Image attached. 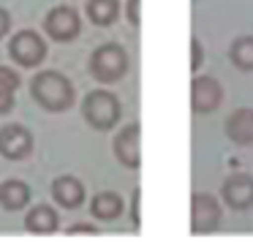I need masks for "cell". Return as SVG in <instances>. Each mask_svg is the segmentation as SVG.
<instances>
[{"label": "cell", "mask_w": 253, "mask_h": 245, "mask_svg": "<svg viewBox=\"0 0 253 245\" xmlns=\"http://www.w3.org/2000/svg\"><path fill=\"white\" fill-rule=\"evenodd\" d=\"M30 98L39 103L44 112L60 114L77 103V90L74 82L57 68H44L30 79Z\"/></svg>", "instance_id": "obj_1"}, {"label": "cell", "mask_w": 253, "mask_h": 245, "mask_svg": "<svg viewBox=\"0 0 253 245\" xmlns=\"http://www.w3.org/2000/svg\"><path fill=\"white\" fill-rule=\"evenodd\" d=\"M128 68H131V57H128L123 44L106 41L90 52L87 71L98 85H117V82H123L128 76Z\"/></svg>", "instance_id": "obj_2"}, {"label": "cell", "mask_w": 253, "mask_h": 245, "mask_svg": "<svg viewBox=\"0 0 253 245\" xmlns=\"http://www.w3.org/2000/svg\"><path fill=\"white\" fill-rule=\"evenodd\" d=\"M82 117L93 131H112L123 117L120 98L112 90H104V87L90 90L82 101Z\"/></svg>", "instance_id": "obj_3"}, {"label": "cell", "mask_w": 253, "mask_h": 245, "mask_svg": "<svg viewBox=\"0 0 253 245\" xmlns=\"http://www.w3.org/2000/svg\"><path fill=\"white\" fill-rule=\"evenodd\" d=\"M49 54L44 36L36 30H17L8 41V57L19 65V68H39Z\"/></svg>", "instance_id": "obj_4"}, {"label": "cell", "mask_w": 253, "mask_h": 245, "mask_svg": "<svg viewBox=\"0 0 253 245\" xmlns=\"http://www.w3.org/2000/svg\"><path fill=\"white\" fill-rule=\"evenodd\" d=\"M220 218H223V207H220L218 196L207 194V191H196L191 196V232L196 237L218 232Z\"/></svg>", "instance_id": "obj_5"}, {"label": "cell", "mask_w": 253, "mask_h": 245, "mask_svg": "<svg viewBox=\"0 0 253 245\" xmlns=\"http://www.w3.org/2000/svg\"><path fill=\"white\" fill-rule=\"evenodd\" d=\"M44 33L57 44H71L82 33V14L74 5H55L44 16Z\"/></svg>", "instance_id": "obj_6"}, {"label": "cell", "mask_w": 253, "mask_h": 245, "mask_svg": "<svg viewBox=\"0 0 253 245\" xmlns=\"http://www.w3.org/2000/svg\"><path fill=\"white\" fill-rule=\"evenodd\" d=\"M36 150V136L22 123L0 125V158L6 161H25Z\"/></svg>", "instance_id": "obj_7"}, {"label": "cell", "mask_w": 253, "mask_h": 245, "mask_svg": "<svg viewBox=\"0 0 253 245\" xmlns=\"http://www.w3.org/2000/svg\"><path fill=\"white\" fill-rule=\"evenodd\" d=\"M112 152H115V161L131 172L142 166V128H139V123H128L117 131L112 139Z\"/></svg>", "instance_id": "obj_8"}, {"label": "cell", "mask_w": 253, "mask_h": 245, "mask_svg": "<svg viewBox=\"0 0 253 245\" xmlns=\"http://www.w3.org/2000/svg\"><path fill=\"white\" fill-rule=\"evenodd\" d=\"M223 103V85L215 76L196 74L191 79V109L196 114H212Z\"/></svg>", "instance_id": "obj_9"}, {"label": "cell", "mask_w": 253, "mask_h": 245, "mask_svg": "<svg viewBox=\"0 0 253 245\" xmlns=\"http://www.w3.org/2000/svg\"><path fill=\"white\" fill-rule=\"evenodd\" d=\"M220 201L229 210L242 212L253 207V174L248 172H234L223 180L220 185Z\"/></svg>", "instance_id": "obj_10"}, {"label": "cell", "mask_w": 253, "mask_h": 245, "mask_svg": "<svg viewBox=\"0 0 253 245\" xmlns=\"http://www.w3.org/2000/svg\"><path fill=\"white\" fill-rule=\"evenodd\" d=\"M52 199L63 207V210H77L87 199V188L79 177L74 174H60L52 180Z\"/></svg>", "instance_id": "obj_11"}, {"label": "cell", "mask_w": 253, "mask_h": 245, "mask_svg": "<svg viewBox=\"0 0 253 245\" xmlns=\"http://www.w3.org/2000/svg\"><path fill=\"white\" fill-rule=\"evenodd\" d=\"M226 139L237 147H251L253 145V109L240 106L226 117Z\"/></svg>", "instance_id": "obj_12"}, {"label": "cell", "mask_w": 253, "mask_h": 245, "mask_svg": "<svg viewBox=\"0 0 253 245\" xmlns=\"http://www.w3.org/2000/svg\"><path fill=\"white\" fill-rule=\"evenodd\" d=\"M60 229V215L52 204H33L25 212V232L36 234V237H46Z\"/></svg>", "instance_id": "obj_13"}, {"label": "cell", "mask_w": 253, "mask_h": 245, "mask_svg": "<svg viewBox=\"0 0 253 245\" xmlns=\"http://www.w3.org/2000/svg\"><path fill=\"white\" fill-rule=\"evenodd\" d=\"M33 199V191L25 180H17V177H8L0 183V207L6 212H19L30 204Z\"/></svg>", "instance_id": "obj_14"}, {"label": "cell", "mask_w": 253, "mask_h": 245, "mask_svg": "<svg viewBox=\"0 0 253 245\" xmlns=\"http://www.w3.org/2000/svg\"><path fill=\"white\" fill-rule=\"evenodd\" d=\"M126 212V199L117 191H98L90 199V215L95 221H117Z\"/></svg>", "instance_id": "obj_15"}, {"label": "cell", "mask_w": 253, "mask_h": 245, "mask_svg": "<svg viewBox=\"0 0 253 245\" xmlns=\"http://www.w3.org/2000/svg\"><path fill=\"white\" fill-rule=\"evenodd\" d=\"M19 87H22V76H19L11 65L0 63V117H6V114L14 112Z\"/></svg>", "instance_id": "obj_16"}, {"label": "cell", "mask_w": 253, "mask_h": 245, "mask_svg": "<svg viewBox=\"0 0 253 245\" xmlns=\"http://www.w3.org/2000/svg\"><path fill=\"white\" fill-rule=\"evenodd\" d=\"M120 0H87L84 3V14H87V19L93 22L95 27H109L115 25L117 19H120Z\"/></svg>", "instance_id": "obj_17"}, {"label": "cell", "mask_w": 253, "mask_h": 245, "mask_svg": "<svg viewBox=\"0 0 253 245\" xmlns=\"http://www.w3.org/2000/svg\"><path fill=\"white\" fill-rule=\"evenodd\" d=\"M229 60L237 71L251 74L253 71V36H237L229 47Z\"/></svg>", "instance_id": "obj_18"}, {"label": "cell", "mask_w": 253, "mask_h": 245, "mask_svg": "<svg viewBox=\"0 0 253 245\" xmlns=\"http://www.w3.org/2000/svg\"><path fill=\"white\" fill-rule=\"evenodd\" d=\"M139 5H142V0H126V3H123V14H126V19L131 27L142 25V11H139Z\"/></svg>", "instance_id": "obj_19"}, {"label": "cell", "mask_w": 253, "mask_h": 245, "mask_svg": "<svg viewBox=\"0 0 253 245\" xmlns=\"http://www.w3.org/2000/svg\"><path fill=\"white\" fill-rule=\"evenodd\" d=\"M204 63V44L199 36L191 38V60H188V65H191V71H199Z\"/></svg>", "instance_id": "obj_20"}, {"label": "cell", "mask_w": 253, "mask_h": 245, "mask_svg": "<svg viewBox=\"0 0 253 245\" xmlns=\"http://www.w3.org/2000/svg\"><path fill=\"white\" fill-rule=\"evenodd\" d=\"M101 229L95 226V223H71V226H68V237H95V234H98Z\"/></svg>", "instance_id": "obj_21"}, {"label": "cell", "mask_w": 253, "mask_h": 245, "mask_svg": "<svg viewBox=\"0 0 253 245\" xmlns=\"http://www.w3.org/2000/svg\"><path fill=\"white\" fill-rule=\"evenodd\" d=\"M139 199H142V191H133L131 194V223H133V229H139L142 226V215H139Z\"/></svg>", "instance_id": "obj_22"}, {"label": "cell", "mask_w": 253, "mask_h": 245, "mask_svg": "<svg viewBox=\"0 0 253 245\" xmlns=\"http://www.w3.org/2000/svg\"><path fill=\"white\" fill-rule=\"evenodd\" d=\"M11 33V14H8V8H3L0 5V41Z\"/></svg>", "instance_id": "obj_23"}]
</instances>
